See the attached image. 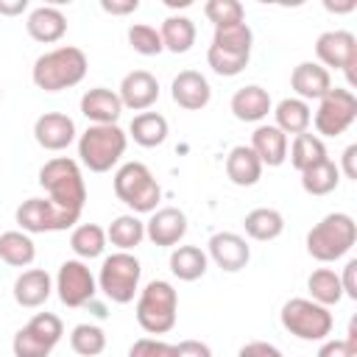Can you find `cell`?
<instances>
[{
  "mask_svg": "<svg viewBox=\"0 0 357 357\" xmlns=\"http://www.w3.org/2000/svg\"><path fill=\"white\" fill-rule=\"evenodd\" d=\"M139 276H142L139 259L131 251H114L100 262L98 290L112 304H131L134 296L139 293Z\"/></svg>",
  "mask_w": 357,
  "mask_h": 357,
  "instance_id": "7",
  "label": "cell"
},
{
  "mask_svg": "<svg viewBox=\"0 0 357 357\" xmlns=\"http://www.w3.org/2000/svg\"><path fill=\"white\" fill-rule=\"evenodd\" d=\"M159 36H162V47L170 50V53H187L192 45H195V22L184 14H170L165 17L162 28H159Z\"/></svg>",
  "mask_w": 357,
  "mask_h": 357,
  "instance_id": "27",
  "label": "cell"
},
{
  "mask_svg": "<svg viewBox=\"0 0 357 357\" xmlns=\"http://www.w3.org/2000/svg\"><path fill=\"white\" fill-rule=\"evenodd\" d=\"M273 117H276L273 126L282 134H293V137L310 131V126H312V109L301 98H282L273 109Z\"/></svg>",
  "mask_w": 357,
  "mask_h": 357,
  "instance_id": "25",
  "label": "cell"
},
{
  "mask_svg": "<svg viewBox=\"0 0 357 357\" xmlns=\"http://www.w3.org/2000/svg\"><path fill=\"white\" fill-rule=\"evenodd\" d=\"M81 114L89 120V126H114L123 114L120 95L106 86H92L81 95Z\"/></svg>",
  "mask_w": 357,
  "mask_h": 357,
  "instance_id": "18",
  "label": "cell"
},
{
  "mask_svg": "<svg viewBox=\"0 0 357 357\" xmlns=\"http://www.w3.org/2000/svg\"><path fill=\"white\" fill-rule=\"evenodd\" d=\"M70 349L81 357H98L106 349V332L98 324H78L70 332Z\"/></svg>",
  "mask_w": 357,
  "mask_h": 357,
  "instance_id": "37",
  "label": "cell"
},
{
  "mask_svg": "<svg viewBox=\"0 0 357 357\" xmlns=\"http://www.w3.org/2000/svg\"><path fill=\"white\" fill-rule=\"evenodd\" d=\"M307 290L310 298L321 307H335L343 298V287H340V276L332 268H315L307 276Z\"/></svg>",
  "mask_w": 357,
  "mask_h": 357,
  "instance_id": "35",
  "label": "cell"
},
{
  "mask_svg": "<svg viewBox=\"0 0 357 357\" xmlns=\"http://www.w3.org/2000/svg\"><path fill=\"white\" fill-rule=\"evenodd\" d=\"M251 45H254V33H251L248 22H237V25L215 28L212 47H218V50H229V53H245V56H251Z\"/></svg>",
  "mask_w": 357,
  "mask_h": 357,
  "instance_id": "36",
  "label": "cell"
},
{
  "mask_svg": "<svg viewBox=\"0 0 357 357\" xmlns=\"http://www.w3.org/2000/svg\"><path fill=\"white\" fill-rule=\"evenodd\" d=\"M114 195L117 201H123L131 215H142V212H156V204L162 201V187L153 178L151 167L142 162H126L117 167L114 178H112Z\"/></svg>",
  "mask_w": 357,
  "mask_h": 357,
  "instance_id": "6",
  "label": "cell"
},
{
  "mask_svg": "<svg viewBox=\"0 0 357 357\" xmlns=\"http://www.w3.org/2000/svg\"><path fill=\"white\" fill-rule=\"evenodd\" d=\"M279 321L293 337L310 340V343L312 340H326L332 335V326H335V318H332L329 307H321L312 298L284 301V307L279 312Z\"/></svg>",
  "mask_w": 357,
  "mask_h": 357,
  "instance_id": "8",
  "label": "cell"
},
{
  "mask_svg": "<svg viewBox=\"0 0 357 357\" xmlns=\"http://www.w3.org/2000/svg\"><path fill=\"white\" fill-rule=\"evenodd\" d=\"M187 234V215L178 206H162L151 212L145 223V237L159 248H176Z\"/></svg>",
  "mask_w": 357,
  "mask_h": 357,
  "instance_id": "16",
  "label": "cell"
},
{
  "mask_svg": "<svg viewBox=\"0 0 357 357\" xmlns=\"http://www.w3.org/2000/svg\"><path fill=\"white\" fill-rule=\"evenodd\" d=\"M318 357H357V354H354L343 340H337V337H326V340H321Z\"/></svg>",
  "mask_w": 357,
  "mask_h": 357,
  "instance_id": "45",
  "label": "cell"
},
{
  "mask_svg": "<svg viewBox=\"0 0 357 357\" xmlns=\"http://www.w3.org/2000/svg\"><path fill=\"white\" fill-rule=\"evenodd\" d=\"M176 357H212V349L204 340H181L176 346Z\"/></svg>",
  "mask_w": 357,
  "mask_h": 357,
  "instance_id": "46",
  "label": "cell"
},
{
  "mask_svg": "<svg viewBox=\"0 0 357 357\" xmlns=\"http://www.w3.org/2000/svg\"><path fill=\"white\" fill-rule=\"evenodd\" d=\"M39 184L47 192V201H53L56 206L81 215L84 204H86V184H84V173L81 165L70 156H53L39 167Z\"/></svg>",
  "mask_w": 357,
  "mask_h": 357,
  "instance_id": "2",
  "label": "cell"
},
{
  "mask_svg": "<svg viewBox=\"0 0 357 357\" xmlns=\"http://www.w3.org/2000/svg\"><path fill=\"white\" fill-rule=\"evenodd\" d=\"M100 8L106 14H114V17H123V14H134L139 8V0H100Z\"/></svg>",
  "mask_w": 357,
  "mask_h": 357,
  "instance_id": "48",
  "label": "cell"
},
{
  "mask_svg": "<svg viewBox=\"0 0 357 357\" xmlns=\"http://www.w3.org/2000/svg\"><path fill=\"white\" fill-rule=\"evenodd\" d=\"M248 59H251V56H245V53H229V50H218V47H212V45H209V50H206V64L212 67L215 75H223V78L240 75V73L248 67Z\"/></svg>",
  "mask_w": 357,
  "mask_h": 357,
  "instance_id": "39",
  "label": "cell"
},
{
  "mask_svg": "<svg viewBox=\"0 0 357 357\" xmlns=\"http://www.w3.org/2000/svg\"><path fill=\"white\" fill-rule=\"evenodd\" d=\"M248 148L257 153V159L262 162V167L265 165L268 167H279L287 159V134H282L273 123H262V126L254 128Z\"/></svg>",
  "mask_w": 357,
  "mask_h": 357,
  "instance_id": "23",
  "label": "cell"
},
{
  "mask_svg": "<svg viewBox=\"0 0 357 357\" xmlns=\"http://www.w3.org/2000/svg\"><path fill=\"white\" fill-rule=\"evenodd\" d=\"M237 357H284V354L268 340H251L237 351Z\"/></svg>",
  "mask_w": 357,
  "mask_h": 357,
  "instance_id": "44",
  "label": "cell"
},
{
  "mask_svg": "<svg viewBox=\"0 0 357 357\" xmlns=\"http://www.w3.org/2000/svg\"><path fill=\"white\" fill-rule=\"evenodd\" d=\"M340 287L346 298H357V259H349L340 276Z\"/></svg>",
  "mask_w": 357,
  "mask_h": 357,
  "instance_id": "47",
  "label": "cell"
},
{
  "mask_svg": "<svg viewBox=\"0 0 357 357\" xmlns=\"http://www.w3.org/2000/svg\"><path fill=\"white\" fill-rule=\"evenodd\" d=\"M226 176L237 187H254L262 178V162L248 145H234L226 156Z\"/></svg>",
  "mask_w": 357,
  "mask_h": 357,
  "instance_id": "24",
  "label": "cell"
},
{
  "mask_svg": "<svg viewBox=\"0 0 357 357\" xmlns=\"http://www.w3.org/2000/svg\"><path fill=\"white\" fill-rule=\"evenodd\" d=\"M315 56H318V64L324 70H329V67L343 70L349 84L351 86L357 84V75H354V67H357V36L351 31H324L315 39Z\"/></svg>",
  "mask_w": 357,
  "mask_h": 357,
  "instance_id": "12",
  "label": "cell"
},
{
  "mask_svg": "<svg viewBox=\"0 0 357 357\" xmlns=\"http://www.w3.org/2000/svg\"><path fill=\"white\" fill-rule=\"evenodd\" d=\"M290 86H293L296 98H301L307 103L310 100H321L332 89V75L318 61H301L290 73Z\"/></svg>",
  "mask_w": 357,
  "mask_h": 357,
  "instance_id": "19",
  "label": "cell"
},
{
  "mask_svg": "<svg viewBox=\"0 0 357 357\" xmlns=\"http://www.w3.org/2000/svg\"><path fill=\"white\" fill-rule=\"evenodd\" d=\"M337 184H340V170L332 159H324V162H318V165H312L310 170L301 173V190L307 195H315V198L335 192Z\"/></svg>",
  "mask_w": 357,
  "mask_h": 357,
  "instance_id": "34",
  "label": "cell"
},
{
  "mask_svg": "<svg viewBox=\"0 0 357 357\" xmlns=\"http://www.w3.org/2000/svg\"><path fill=\"white\" fill-rule=\"evenodd\" d=\"M128 357H176V346L159 337H139L131 343Z\"/></svg>",
  "mask_w": 357,
  "mask_h": 357,
  "instance_id": "43",
  "label": "cell"
},
{
  "mask_svg": "<svg viewBox=\"0 0 357 357\" xmlns=\"http://www.w3.org/2000/svg\"><path fill=\"white\" fill-rule=\"evenodd\" d=\"M243 229L257 243H271L284 231V215L273 206H257L243 218Z\"/></svg>",
  "mask_w": 357,
  "mask_h": 357,
  "instance_id": "26",
  "label": "cell"
},
{
  "mask_svg": "<svg viewBox=\"0 0 357 357\" xmlns=\"http://www.w3.org/2000/svg\"><path fill=\"white\" fill-rule=\"evenodd\" d=\"M354 6H357L354 0H349V3H343V6H335V3H329V0L324 3V8H326V11H332V14H346V11H354Z\"/></svg>",
  "mask_w": 357,
  "mask_h": 357,
  "instance_id": "51",
  "label": "cell"
},
{
  "mask_svg": "<svg viewBox=\"0 0 357 357\" xmlns=\"http://www.w3.org/2000/svg\"><path fill=\"white\" fill-rule=\"evenodd\" d=\"M86 70H89V59L81 47L59 45L33 61L31 78L42 92H61V89L81 84Z\"/></svg>",
  "mask_w": 357,
  "mask_h": 357,
  "instance_id": "1",
  "label": "cell"
},
{
  "mask_svg": "<svg viewBox=\"0 0 357 357\" xmlns=\"http://www.w3.org/2000/svg\"><path fill=\"white\" fill-rule=\"evenodd\" d=\"M117 95H120L123 109L148 112V109L159 100V81H156V75L148 73V70H131V73L123 75Z\"/></svg>",
  "mask_w": 357,
  "mask_h": 357,
  "instance_id": "14",
  "label": "cell"
},
{
  "mask_svg": "<svg viewBox=\"0 0 357 357\" xmlns=\"http://www.w3.org/2000/svg\"><path fill=\"white\" fill-rule=\"evenodd\" d=\"M357 243V223L349 212H329L307 231V254L318 262H337Z\"/></svg>",
  "mask_w": 357,
  "mask_h": 357,
  "instance_id": "3",
  "label": "cell"
},
{
  "mask_svg": "<svg viewBox=\"0 0 357 357\" xmlns=\"http://www.w3.org/2000/svg\"><path fill=\"white\" fill-rule=\"evenodd\" d=\"M106 240L117 251H131L145 240V223L131 212L128 215H117L106 229Z\"/></svg>",
  "mask_w": 357,
  "mask_h": 357,
  "instance_id": "32",
  "label": "cell"
},
{
  "mask_svg": "<svg viewBox=\"0 0 357 357\" xmlns=\"http://www.w3.org/2000/svg\"><path fill=\"white\" fill-rule=\"evenodd\" d=\"M357 120V98L351 89L346 86H332L321 100L318 109L312 114V126L318 131V137H340L351 128V123Z\"/></svg>",
  "mask_w": 357,
  "mask_h": 357,
  "instance_id": "9",
  "label": "cell"
},
{
  "mask_svg": "<svg viewBox=\"0 0 357 357\" xmlns=\"http://www.w3.org/2000/svg\"><path fill=\"white\" fill-rule=\"evenodd\" d=\"M206 257L226 273H237L251 259V245L237 231H218L206 243Z\"/></svg>",
  "mask_w": 357,
  "mask_h": 357,
  "instance_id": "13",
  "label": "cell"
},
{
  "mask_svg": "<svg viewBox=\"0 0 357 357\" xmlns=\"http://www.w3.org/2000/svg\"><path fill=\"white\" fill-rule=\"evenodd\" d=\"M128 137L142 148H156L167 139V117L159 112H139L128 123Z\"/></svg>",
  "mask_w": 357,
  "mask_h": 357,
  "instance_id": "28",
  "label": "cell"
},
{
  "mask_svg": "<svg viewBox=\"0 0 357 357\" xmlns=\"http://www.w3.org/2000/svg\"><path fill=\"white\" fill-rule=\"evenodd\" d=\"M53 290L59 293V301L64 307H86L98 296V279L84 259H64L56 273Z\"/></svg>",
  "mask_w": 357,
  "mask_h": 357,
  "instance_id": "11",
  "label": "cell"
},
{
  "mask_svg": "<svg viewBox=\"0 0 357 357\" xmlns=\"http://www.w3.org/2000/svg\"><path fill=\"white\" fill-rule=\"evenodd\" d=\"M170 98L187 112H201L212 100V86L198 70H181L170 84Z\"/></svg>",
  "mask_w": 357,
  "mask_h": 357,
  "instance_id": "17",
  "label": "cell"
},
{
  "mask_svg": "<svg viewBox=\"0 0 357 357\" xmlns=\"http://www.w3.org/2000/svg\"><path fill=\"white\" fill-rule=\"evenodd\" d=\"M11 349H14V357H47L53 351V346H47L39 335H33L28 326L17 329L14 340H11Z\"/></svg>",
  "mask_w": 357,
  "mask_h": 357,
  "instance_id": "42",
  "label": "cell"
},
{
  "mask_svg": "<svg viewBox=\"0 0 357 357\" xmlns=\"http://www.w3.org/2000/svg\"><path fill=\"white\" fill-rule=\"evenodd\" d=\"M0 259L11 268H31V262L36 259V245L31 240V234L11 229L0 234Z\"/></svg>",
  "mask_w": 357,
  "mask_h": 357,
  "instance_id": "31",
  "label": "cell"
},
{
  "mask_svg": "<svg viewBox=\"0 0 357 357\" xmlns=\"http://www.w3.org/2000/svg\"><path fill=\"white\" fill-rule=\"evenodd\" d=\"M209 268V257L206 251H201L198 245H176L170 251V271L176 279L181 282H195L206 273Z\"/></svg>",
  "mask_w": 357,
  "mask_h": 357,
  "instance_id": "29",
  "label": "cell"
},
{
  "mask_svg": "<svg viewBox=\"0 0 357 357\" xmlns=\"http://www.w3.org/2000/svg\"><path fill=\"white\" fill-rule=\"evenodd\" d=\"M204 14L215 28L245 22V8H243L240 0H206L204 3Z\"/></svg>",
  "mask_w": 357,
  "mask_h": 357,
  "instance_id": "38",
  "label": "cell"
},
{
  "mask_svg": "<svg viewBox=\"0 0 357 357\" xmlns=\"http://www.w3.org/2000/svg\"><path fill=\"white\" fill-rule=\"evenodd\" d=\"M25 31L33 42L53 45L67 33V17L56 6H36L25 20Z\"/></svg>",
  "mask_w": 357,
  "mask_h": 357,
  "instance_id": "21",
  "label": "cell"
},
{
  "mask_svg": "<svg viewBox=\"0 0 357 357\" xmlns=\"http://www.w3.org/2000/svg\"><path fill=\"white\" fill-rule=\"evenodd\" d=\"M337 170H340L346 178H357V145H349V148L343 151Z\"/></svg>",
  "mask_w": 357,
  "mask_h": 357,
  "instance_id": "49",
  "label": "cell"
},
{
  "mask_svg": "<svg viewBox=\"0 0 357 357\" xmlns=\"http://www.w3.org/2000/svg\"><path fill=\"white\" fill-rule=\"evenodd\" d=\"M229 109L240 123H259V120L268 117V112H273V103H271L268 89H262L257 84H248V86H240L231 95Z\"/></svg>",
  "mask_w": 357,
  "mask_h": 357,
  "instance_id": "22",
  "label": "cell"
},
{
  "mask_svg": "<svg viewBox=\"0 0 357 357\" xmlns=\"http://www.w3.org/2000/svg\"><path fill=\"white\" fill-rule=\"evenodd\" d=\"M137 324L148 335H167L176 326L178 315V293L170 282L153 279L137 293Z\"/></svg>",
  "mask_w": 357,
  "mask_h": 357,
  "instance_id": "5",
  "label": "cell"
},
{
  "mask_svg": "<svg viewBox=\"0 0 357 357\" xmlns=\"http://www.w3.org/2000/svg\"><path fill=\"white\" fill-rule=\"evenodd\" d=\"M75 123L64 112H45L33 123V139L45 151H64L75 142Z\"/></svg>",
  "mask_w": 357,
  "mask_h": 357,
  "instance_id": "15",
  "label": "cell"
},
{
  "mask_svg": "<svg viewBox=\"0 0 357 357\" xmlns=\"http://www.w3.org/2000/svg\"><path fill=\"white\" fill-rule=\"evenodd\" d=\"M28 11V0H0V14L3 17H17Z\"/></svg>",
  "mask_w": 357,
  "mask_h": 357,
  "instance_id": "50",
  "label": "cell"
},
{
  "mask_svg": "<svg viewBox=\"0 0 357 357\" xmlns=\"http://www.w3.org/2000/svg\"><path fill=\"white\" fill-rule=\"evenodd\" d=\"M53 293V279L42 268H28L14 279V301L25 310L42 307Z\"/></svg>",
  "mask_w": 357,
  "mask_h": 357,
  "instance_id": "20",
  "label": "cell"
},
{
  "mask_svg": "<svg viewBox=\"0 0 357 357\" xmlns=\"http://www.w3.org/2000/svg\"><path fill=\"white\" fill-rule=\"evenodd\" d=\"M0 98H3V89H0Z\"/></svg>",
  "mask_w": 357,
  "mask_h": 357,
  "instance_id": "52",
  "label": "cell"
},
{
  "mask_svg": "<svg viewBox=\"0 0 357 357\" xmlns=\"http://www.w3.org/2000/svg\"><path fill=\"white\" fill-rule=\"evenodd\" d=\"M128 45L131 50H137L139 56H159L165 47H162V36L153 25H145V22H134L128 28Z\"/></svg>",
  "mask_w": 357,
  "mask_h": 357,
  "instance_id": "40",
  "label": "cell"
},
{
  "mask_svg": "<svg viewBox=\"0 0 357 357\" xmlns=\"http://www.w3.org/2000/svg\"><path fill=\"white\" fill-rule=\"evenodd\" d=\"M287 153H290V156H287L290 165H293L298 173H304V170H310L312 165L329 159V156H326V145H324V139H321L318 134H310V131L296 134L293 142L287 145Z\"/></svg>",
  "mask_w": 357,
  "mask_h": 357,
  "instance_id": "30",
  "label": "cell"
},
{
  "mask_svg": "<svg viewBox=\"0 0 357 357\" xmlns=\"http://www.w3.org/2000/svg\"><path fill=\"white\" fill-rule=\"evenodd\" d=\"M128 134L114 126H86V131L78 137V165H84L89 173H109L126 153Z\"/></svg>",
  "mask_w": 357,
  "mask_h": 357,
  "instance_id": "4",
  "label": "cell"
},
{
  "mask_svg": "<svg viewBox=\"0 0 357 357\" xmlns=\"http://www.w3.org/2000/svg\"><path fill=\"white\" fill-rule=\"evenodd\" d=\"M106 229H100L98 223H81L73 229L70 234V248L75 254V259H95L106 251Z\"/></svg>",
  "mask_w": 357,
  "mask_h": 357,
  "instance_id": "33",
  "label": "cell"
},
{
  "mask_svg": "<svg viewBox=\"0 0 357 357\" xmlns=\"http://www.w3.org/2000/svg\"><path fill=\"white\" fill-rule=\"evenodd\" d=\"M25 326H28L33 335H39L47 346H56V343L61 340V335H64V324H61V318L53 315V312H36Z\"/></svg>",
  "mask_w": 357,
  "mask_h": 357,
  "instance_id": "41",
  "label": "cell"
},
{
  "mask_svg": "<svg viewBox=\"0 0 357 357\" xmlns=\"http://www.w3.org/2000/svg\"><path fill=\"white\" fill-rule=\"evenodd\" d=\"M14 218H17L20 231H25V234H45V231H67V229H75V223H78L81 215H73V212L56 206L47 198H28V201H22L17 206Z\"/></svg>",
  "mask_w": 357,
  "mask_h": 357,
  "instance_id": "10",
  "label": "cell"
}]
</instances>
